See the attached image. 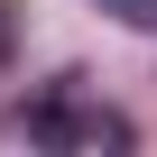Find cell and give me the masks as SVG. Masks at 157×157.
Listing matches in <instances>:
<instances>
[{"label":"cell","mask_w":157,"mask_h":157,"mask_svg":"<svg viewBox=\"0 0 157 157\" xmlns=\"http://www.w3.org/2000/svg\"><path fill=\"white\" fill-rule=\"evenodd\" d=\"M93 10H111L120 28H157V0H93Z\"/></svg>","instance_id":"obj_3"},{"label":"cell","mask_w":157,"mask_h":157,"mask_svg":"<svg viewBox=\"0 0 157 157\" xmlns=\"http://www.w3.org/2000/svg\"><path fill=\"white\" fill-rule=\"evenodd\" d=\"M10 56H19V0H0V74H10Z\"/></svg>","instance_id":"obj_4"},{"label":"cell","mask_w":157,"mask_h":157,"mask_svg":"<svg viewBox=\"0 0 157 157\" xmlns=\"http://www.w3.org/2000/svg\"><path fill=\"white\" fill-rule=\"evenodd\" d=\"M74 83H83V74H56L37 102H19V111H10V129H19L28 148H74Z\"/></svg>","instance_id":"obj_1"},{"label":"cell","mask_w":157,"mask_h":157,"mask_svg":"<svg viewBox=\"0 0 157 157\" xmlns=\"http://www.w3.org/2000/svg\"><path fill=\"white\" fill-rule=\"evenodd\" d=\"M74 148H129V120H120V111H93V102H74Z\"/></svg>","instance_id":"obj_2"}]
</instances>
